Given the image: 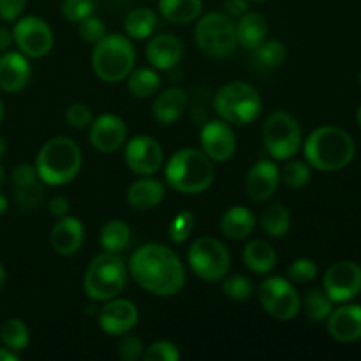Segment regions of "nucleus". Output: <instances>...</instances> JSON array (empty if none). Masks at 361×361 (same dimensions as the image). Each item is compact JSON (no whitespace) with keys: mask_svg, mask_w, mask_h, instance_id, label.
I'll list each match as a JSON object with an SVG mask.
<instances>
[{"mask_svg":"<svg viewBox=\"0 0 361 361\" xmlns=\"http://www.w3.org/2000/svg\"><path fill=\"white\" fill-rule=\"evenodd\" d=\"M34 166L44 185L62 187L80 175L83 154L74 140L67 136H55L42 145Z\"/></svg>","mask_w":361,"mask_h":361,"instance_id":"20e7f679","label":"nucleus"},{"mask_svg":"<svg viewBox=\"0 0 361 361\" xmlns=\"http://www.w3.org/2000/svg\"><path fill=\"white\" fill-rule=\"evenodd\" d=\"M123 161L134 175L152 176L164 166V150L157 140L140 134L126 141Z\"/></svg>","mask_w":361,"mask_h":361,"instance_id":"4468645a","label":"nucleus"},{"mask_svg":"<svg viewBox=\"0 0 361 361\" xmlns=\"http://www.w3.org/2000/svg\"><path fill=\"white\" fill-rule=\"evenodd\" d=\"M127 88L137 99H150L161 90V76L154 67H134L127 76Z\"/></svg>","mask_w":361,"mask_h":361,"instance_id":"7c9ffc66","label":"nucleus"},{"mask_svg":"<svg viewBox=\"0 0 361 361\" xmlns=\"http://www.w3.org/2000/svg\"><path fill=\"white\" fill-rule=\"evenodd\" d=\"M182 358L180 349L169 341H155L145 348V361H178Z\"/></svg>","mask_w":361,"mask_h":361,"instance_id":"ea45409f","label":"nucleus"},{"mask_svg":"<svg viewBox=\"0 0 361 361\" xmlns=\"http://www.w3.org/2000/svg\"><path fill=\"white\" fill-rule=\"evenodd\" d=\"M302 147L307 164L317 171H338L348 168L356 154L351 134L335 126L314 129Z\"/></svg>","mask_w":361,"mask_h":361,"instance_id":"f03ea898","label":"nucleus"},{"mask_svg":"<svg viewBox=\"0 0 361 361\" xmlns=\"http://www.w3.org/2000/svg\"><path fill=\"white\" fill-rule=\"evenodd\" d=\"M127 270L140 288L161 298L182 293L187 274L178 254L159 242L137 247L129 257Z\"/></svg>","mask_w":361,"mask_h":361,"instance_id":"f257e3e1","label":"nucleus"},{"mask_svg":"<svg viewBox=\"0 0 361 361\" xmlns=\"http://www.w3.org/2000/svg\"><path fill=\"white\" fill-rule=\"evenodd\" d=\"M13 185L18 204L25 208L37 207L44 197V183L30 162H21L13 169Z\"/></svg>","mask_w":361,"mask_h":361,"instance_id":"412c9836","label":"nucleus"},{"mask_svg":"<svg viewBox=\"0 0 361 361\" xmlns=\"http://www.w3.org/2000/svg\"><path fill=\"white\" fill-rule=\"evenodd\" d=\"M0 361H20V355L7 348H0Z\"/></svg>","mask_w":361,"mask_h":361,"instance_id":"3c124183","label":"nucleus"},{"mask_svg":"<svg viewBox=\"0 0 361 361\" xmlns=\"http://www.w3.org/2000/svg\"><path fill=\"white\" fill-rule=\"evenodd\" d=\"M166 185L185 196H196L212 187L215 180L214 161L196 148H182L168 159Z\"/></svg>","mask_w":361,"mask_h":361,"instance_id":"7ed1b4c3","label":"nucleus"},{"mask_svg":"<svg viewBox=\"0 0 361 361\" xmlns=\"http://www.w3.org/2000/svg\"><path fill=\"white\" fill-rule=\"evenodd\" d=\"M123 28H126L127 37L134 41H145L157 28V13L150 7H136L126 16Z\"/></svg>","mask_w":361,"mask_h":361,"instance_id":"c756f323","label":"nucleus"},{"mask_svg":"<svg viewBox=\"0 0 361 361\" xmlns=\"http://www.w3.org/2000/svg\"><path fill=\"white\" fill-rule=\"evenodd\" d=\"M281 185V169L274 159L254 162L245 175V192L256 203L271 200Z\"/></svg>","mask_w":361,"mask_h":361,"instance_id":"a211bd4d","label":"nucleus"},{"mask_svg":"<svg viewBox=\"0 0 361 361\" xmlns=\"http://www.w3.org/2000/svg\"><path fill=\"white\" fill-rule=\"evenodd\" d=\"M0 341H2L4 348L11 349V351H25L28 348V342H30L28 326L18 317H9L0 324Z\"/></svg>","mask_w":361,"mask_h":361,"instance_id":"72a5a7b5","label":"nucleus"},{"mask_svg":"<svg viewBox=\"0 0 361 361\" xmlns=\"http://www.w3.org/2000/svg\"><path fill=\"white\" fill-rule=\"evenodd\" d=\"M221 233L229 240H245L256 229V215L243 204H235L222 214L219 222Z\"/></svg>","mask_w":361,"mask_h":361,"instance_id":"a878e982","label":"nucleus"},{"mask_svg":"<svg viewBox=\"0 0 361 361\" xmlns=\"http://www.w3.org/2000/svg\"><path fill=\"white\" fill-rule=\"evenodd\" d=\"M136 66V49L130 37L123 34H106L94 44L92 69L104 83H122Z\"/></svg>","mask_w":361,"mask_h":361,"instance_id":"39448f33","label":"nucleus"},{"mask_svg":"<svg viewBox=\"0 0 361 361\" xmlns=\"http://www.w3.org/2000/svg\"><path fill=\"white\" fill-rule=\"evenodd\" d=\"M88 140L92 147L101 154H115L127 141L126 122L118 115L104 113L90 123Z\"/></svg>","mask_w":361,"mask_h":361,"instance_id":"f3484780","label":"nucleus"},{"mask_svg":"<svg viewBox=\"0 0 361 361\" xmlns=\"http://www.w3.org/2000/svg\"><path fill=\"white\" fill-rule=\"evenodd\" d=\"M302 309L309 321L312 323H323L334 310V302L323 289H310L305 293L302 300Z\"/></svg>","mask_w":361,"mask_h":361,"instance_id":"f704fd0d","label":"nucleus"},{"mask_svg":"<svg viewBox=\"0 0 361 361\" xmlns=\"http://www.w3.org/2000/svg\"><path fill=\"white\" fill-rule=\"evenodd\" d=\"M85 243L83 222L73 215L60 217L49 233V245L59 256H73Z\"/></svg>","mask_w":361,"mask_h":361,"instance_id":"aec40b11","label":"nucleus"},{"mask_svg":"<svg viewBox=\"0 0 361 361\" xmlns=\"http://www.w3.org/2000/svg\"><path fill=\"white\" fill-rule=\"evenodd\" d=\"M118 358L123 361H136L140 358H143V353H145V345L143 341H141L137 335H122V341L118 342Z\"/></svg>","mask_w":361,"mask_h":361,"instance_id":"a18cd8bd","label":"nucleus"},{"mask_svg":"<svg viewBox=\"0 0 361 361\" xmlns=\"http://www.w3.org/2000/svg\"><path fill=\"white\" fill-rule=\"evenodd\" d=\"M27 0H0V20L16 21L23 14Z\"/></svg>","mask_w":361,"mask_h":361,"instance_id":"49530a36","label":"nucleus"},{"mask_svg":"<svg viewBox=\"0 0 361 361\" xmlns=\"http://www.w3.org/2000/svg\"><path fill=\"white\" fill-rule=\"evenodd\" d=\"M286 274H288V279L291 282L307 284V282H312L317 277V264L316 261L309 259V257H298V259L289 264Z\"/></svg>","mask_w":361,"mask_h":361,"instance_id":"58836bf2","label":"nucleus"},{"mask_svg":"<svg viewBox=\"0 0 361 361\" xmlns=\"http://www.w3.org/2000/svg\"><path fill=\"white\" fill-rule=\"evenodd\" d=\"M356 120H358V123H360V127H361V106L358 108V113H356Z\"/></svg>","mask_w":361,"mask_h":361,"instance_id":"13d9d810","label":"nucleus"},{"mask_svg":"<svg viewBox=\"0 0 361 361\" xmlns=\"http://www.w3.org/2000/svg\"><path fill=\"white\" fill-rule=\"evenodd\" d=\"M263 147L274 161H289L303 145L302 127L291 113L279 109L270 113L261 129Z\"/></svg>","mask_w":361,"mask_h":361,"instance_id":"1a4fd4ad","label":"nucleus"},{"mask_svg":"<svg viewBox=\"0 0 361 361\" xmlns=\"http://www.w3.org/2000/svg\"><path fill=\"white\" fill-rule=\"evenodd\" d=\"M13 42V32L7 30L6 27H0V51H7Z\"/></svg>","mask_w":361,"mask_h":361,"instance_id":"8fccbe9b","label":"nucleus"},{"mask_svg":"<svg viewBox=\"0 0 361 361\" xmlns=\"http://www.w3.org/2000/svg\"><path fill=\"white\" fill-rule=\"evenodd\" d=\"M78 34L83 39L85 42H90V44H95V42L101 41L106 34H108V28H106V23L95 14H90L85 20H81L78 23Z\"/></svg>","mask_w":361,"mask_h":361,"instance_id":"79ce46f5","label":"nucleus"},{"mask_svg":"<svg viewBox=\"0 0 361 361\" xmlns=\"http://www.w3.org/2000/svg\"><path fill=\"white\" fill-rule=\"evenodd\" d=\"M6 152H7V143H6V140H4V137H0V159L6 155Z\"/></svg>","mask_w":361,"mask_h":361,"instance_id":"5fc2aeb1","label":"nucleus"},{"mask_svg":"<svg viewBox=\"0 0 361 361\" xmlns=\"http://www.w3.org/2000/svg\"><path fill=\"white\" fill-rule=\"evenodd\" d=\"M145 55L154 69L169 71L182 60L183 44L175 34H159L148 41Z\"/></svg>","mask_w":361,"mask_h":361,"instance_id":"4be33fe9","label":"nucleus"},{"mask_svg":"<svg viewBox=\"0 0 361 361\" xmlns=\"http://www.w3.org/2000/svg\"><path fill=\"white\" fill-rule=\"evenodd\" d=\"M32 76V67L28 56L21 51H4L0 55V88L4 92L23 90Z\"/></svg>","mask_w":361,"mask_h":361,"instance_id":"5701e85b","label":"nucleus"},{"mask_svg":"<svg viewBox=\"0 0 361 361\" xmlns=\"http://www.w3.org/2000/svg\"><path fill=\"white\" fill-rule=\"evenodd\" d=\"M159 13L169 23H192L203 13V0H159Z\"/></svg>","mask_w":361,"mask_h":361,"instance_id":"c85d7f7f","label":"nucleus"},{"mask_svg":"<svg viewBox=\"0 0 361 361\" xmlns=\"http://www.w3.org/2000/svg\"><path fill=\"white\" fill-rule=\"evenodd\" d=\"M268 37V21L267 18L256 11H247L243 16L238 18L236 23V41L242 48L254 51L257 46L263 44Z\"/></svg>","mask_w":361,"mask_h":361,"instance_id":"bb28decb","label":"nucleus"},{"mask_svg":"<svg viewBox=\"0 0 361 361\" xmlns=\"http://www.w3.org/2000/svg\"><path fill=\"white\" fill-rule=\"evenodd\" d=\"M66 120L73 129H87L94 122V111L85 102H74L67 108Z\"/></svg>","mask_w":361,"mask_h":361,"instance_id":"c03bdc74","label":"nucleus"},{"mask_svg":"<svg viewBox=\"0 0 361 361\" xmlns=\"http://www.w3.org/2000/svg\"><path fill=\"white\" fill-rule=\"evenodd\" d=\"M99 242L106 252L120 254L129 247L130 243V228L127 222L120 219H113L102 226L99 233Z\"/></svg>","mask_w":361,"mask_h":361,"instance_id":"2f4dec72","label":"nucleus"},{"mask_svg":"<svg viewBox=\"0 0 361 361\" xmlns=\"http://www.w3.org/2000/svg\"><path fill=\"white\" fill-rule=\"evenodd\" d=\"M13 41L28 59H42L51 51L55 37L51 27L42 18L23 16L14 23Z\"/></svg>","mask_w":361,"mask_h":361,"instance_id":"f8f14e48","label":"nucleus"},{"mask_svg":"<svg viewBox=\"0 0 361 361\" xmlns=\"http://www.w3.org/2000/svg\"><path fill=\"white\" fill-rule=\"evenodd\" d=\"M99 328L106 335L111 337H122L130 334L140 323V310L133 300L127 298H111L104 302L101 310L97 312Z\"/></svg>","mask_w":361,"mask_h":361,"instance_id":"2eb2a0df","label":"nucleus"},{"mask_svg":"<svg viewBox=\"0 0 361 361\" xmlns=\"http://www.w3.org/2000/svg\"><path fill=\"white\" fill-rule=\"evenodd\" d=\"M249 0H226V11L231 18H240L249 9Z\"/></svg>","mask_w":361,"mask_h":361,"instance_id":"09e8293b","label":"nucleus"},{"mask_svg":"<svg viewBox=\"0 0 361 361\" xmlns=\"http://www.w3.org/2000/svg\"><path fill=\"white\" fill-rule=\"evenodd\" d=\"M323 291L334 303L355 300L361 293V267L355 261L342 259L331 264L323 277Z\"/></svg>","mask_w":361,"mask_h":361,"instance_id":"ddd939ff","label":"nucleus"},{"mask_svg":"<svg viewBox=\"0 0 361 361\" xmlns=\"http://www.w3.org/2000/svg\"><path fill=\"white\" fill-rule=\"evenodd\" d=\"M145 2H148V0H145Z\"/></svg>","mask_w":361,"mask_h":361,"instance_id":"680f3d73","label":"nucleus"},{"mask_svg":"<svg viewBox=\"0 0 361 361\" xmlns=\"http://www.w3.org/2000/svg\"><path fill=\"white\" fill-rule=\"evenodd\" d=\"M187 261L200 281L219 282L231 270V254L228 247L214 236L194 240L187 252Z\"/></svg>","mask_w":361,"mask_h":361,"instance_id":"9d476101","label":"nucleus"},{"mask_svg":"<svg viewBox=\"0 0 361 361\" xmlns=\"http://www.w3.org/2000/svg\"><path fill=\"white\" fill-rule=\"evenodd\" d=\"M245 267L256 275H268L277 267V250L264 240H252L242 252Z\"/></svg>","mask_w":361,"mask_h":361,"instance_id":"cd10ccee","label":"nucleus"},{"mask_svg":"<svg viewBox=\"0 0 361 361\" xmlns=\"http://www.w3.org/2000/svg\"><path fill=\"white\" fill-rule=\"evenodd\" d=\"M249 2H254V4H263V2H267V0H249Z\"/></svg>","mask_w":361,"mask_h":361,"instance_id":"bf43d9fd","label":"nucleus"},{"mask_svg":"<svg viewBox=\"0 0 361 361\" xmlns=\"http://www.w3.org/2000/svg\"><path fill=\"white\" fill-rule=\"evenodd\" d=\"M95 2L94 0H62V16L71 23H80L87 16L94 14Z\"/></svg>","mask_w":361,"mask_h":361,"instance_id":"37998d69","label":"nucleus"},{"mask_svg":"<svg viewBox=\"0 0 361 361\" xmlns=\"http://www.w3.org/2000/svg\"><path fill=\"white\" fill-rule=\"evenodd\" d=\"M291 214L282 203H271L261 214V228L270 238H282L291 229Z\"/></svg>","mask_w":361,"mask_h":361,"instance_id":"473e14b6","label":"nucleus"},{"mask_svg":"<svg viewBox=\"0 0 361 361\" xmlns=\"http://www.w3.org/2000/svg\"><path fill=\"white\" fill-rule=\"evenodd\" d=\"M194 229V215L183 210L175 215L171 224L168 226V236L173 243H183Z\"/></svg>","mask_w":361,"mask_h":361,"instance_id":"a19ab883","label":"nucleus"},{"mask_svg":"<svg viewBox=\"0 0 361 361\" xmlns=\"http://www.w3.org/2000/svg\"><path fill=\"white\" fill-rule=\"evenodd\" d=\"M48 212H49V215H53V217H56V219L66 217V215H69V212H71L69 200L63 196H53L48 203Z\"/></svg>","mask_w":361,"mask_h":361,"instance_id":"de8ad7c7","label":"nucleus"},{"mask_svg":"<svg viewBox=\"0 0 361 361\" xmlns=\"http://www.w3.org/2000/svg\"><path fill=\"white\" fill-rule=\"evenodd\" d=\"M154 97L152 115L161 126H173L175 122H178V118L185 113L187 104H189L187 92L180 87L159 90Z\"/></svg>","mask_w":361,"mask_h":361,"instance_id":"b1692460","label":"nucleus"},{"mask_svg":"<svg viewBox=\"0 0 361 361\" xmlns=\"http://www.w3.org/2000/svg\"><path fill=\"white\" fill-rule=\"evenodd\" d=\"M201 150L214 162H226L235 155L236 136L231 123L217 118L210 120L203 126L200 134Z\"/></svg>","mask_w":361,"mask_h":361,"instance_id":"dca6fc26","label":"nucleus"},{"mask_svg":"<svg viewBox=\"0 0 361 361\" xmlns=\"http://www.w3.org/2000/svg\"><path fill=\"white\" fill-rule=\"evenodd\" d=\"M219 118L231 126H249L263 113V99L259 92L245 81H231L219 88L214 99Z\"/></svg>","mask_w":361,"mask_h":361,"instance_id":"0eeeda50","label":"nucleus"},{"mask_svg":"<svg viewBox=\"0 0 361 361\" xmlns=\"http://www.w3.org/2000/svg\"><path fill=\"white\" fill-rule=\"evenodd\" d=\"M164 197L166 183L162 180L154 178V175L136 180L127 189V203L137 212L154 210L164 201Z\"/></svg>","mask_w":361,"mask_h":361,"instance_id":"393cba45","label":"nucleus"},{"mask_svg":"<svg viewBox=\"0 0 361 361\" xmlns=\"http://www.w3.org/2000/svg\"><path fill=\"white\" fill-rule=\"evenodd\" d=\"M222 293L233 302H247L254 295V282L243 274L226 275L222 279Z\"/></svg>","mask_w":361,"mask_h":361,"instance_id":"e433bc0d","label":"nucleus"},{"mask_svg":"<svg viewBox=\"0 0 361 361\" xmlns=\"http://www.w3.org/2000/svg\"><path fill=\"white\" fill-rule=\"evenodd\" d=\"M194 39L203 55L210 59H229L236 51V23L229 14L214 11L197 18Z\"/></svg>","mask_w":361,"mask_h":361,"instance_id":"6e6552de","label":"nucleus"},{"mask_svg":"<svg viewBox=\"0 0 361 361\" xmlns=\"http://www.w3.org/2000/svg\"><path fill=\"white\" fill-rule=\"evenodd\" d=\"M254 60H256L257 66H263L267 69H275V67H281L282 63L288 59V48L284 46V42L281 41H264L263 44L257 46L252 51Z\"/></svg>","mask_w":361,"mask_h":361,"instance_id":"c9c22d12","label":"nucleus"},{"mask_svg":"<svg viewBox=\"0 0 361 361\" xmlns=\"http://www.w3.org/2000/svg\"><path fill=\"white\" fill-rule=\"evenodd\" d=\"M310 166L302 161H291L281 169V182H284L289 189H303L310 182Z\"/></svg>","mask_w":361,"mask_h":361,"instance_id":"4c0bfd02","label":"nucleus"},{"mask_svg":"<svg viewBox=\"0 0 361 361\" xmlns=\"http://www.w3.org/2000/svg\"><path fill=\"white\" fill-rule=\"evenodd\" d=\"M129 270L120 254L101 252L90 261L83 279L85 295L95 303L116 298L126 289Z\"/></svg>","mask_w":361,"mask_h":361,"instance_id":"423d86ee","label":"nucleus"},{"mask_svg":"<svg viewBox=\"0 0 361 361\" xmlns=\"http://www.w3.org/2000/svg\"><path fill=\"white\" fill-rule=\"evenodd\" d=\"M257 298L268 316L277 321H291L302 309V298L288 277H268L257 289Z\"/></svg>","mask_w":361,"mask_h":361,"instance_id":"9b49d317","label":"nucleus"},{"mask_svg":"<svg viewBox=\"0 0 361 361\" xmlns=\"http://www.w3.org/2000/svg\"><path fill=\"white\" fill-rule=\"evenodd\" d=\"M7 208H9V201H7V197L4 194H0V217L6 214Z\"/></svg>","mask_w":361,"mask_h":361,"instance_id":"603ef678","label":"nucleus"},{"mask_svg":"<svg viewBox=\"0 0 361 361\" xmlns=\"http://www.w3.org/2000/svg\"><path fill=\"white\" fill-rule=\"evenodd\" d=\"M6 282H7V271H6V268H4L2 264H0V291H2V289H4Z\"/></svg>","mask_w":361,"mask_h":361,"instance_id":"864d4df0","label":"nucleus"},{"mask_svg":"<svg viewBox=\"0 0 361 361\" xmlns=\"http://www.w3.org/2000/svg\"><path fill=\"white\" fill-rule=\"evenodd\" d=\"M328 334L342 344H351L361 338V305L342 303L328 316Z\"/></svg>","mask_w":361,"mask_h":361,"instance_id":"6ab92c4d","label":"nucleus"},{"mask_svg":"<svg viewBox=\"0 0 361 361\" xmlns=\"http://www.w3.org/2000/svg\"><path fill=\"white\" fill-rule=\"evenodd\" d=\"M4 120V102H2V99H0V122H2Z\"/></svg>","mask_w":361,"mask_h":361,"instance_id":"4d7b16f0","label":"nucleus"},{"mask_svg":"<svg viewBox=\"0 0 361 361\" xmlns=\"http://www.w3.org/2000/svg\"><path fill=\"white\" fill-rule=\"evenodd\" d=\"M360 83H361V74H360Z\"/></svg>","mask_w":361,"mask_h":361,"instance_id":"052dcab7","label":"nucleus"},{"mask_svg":"<svg viewBox=\"0 0 361 361\" xmlns=\"http://www.w3.org/2000/svg\"><path fill=\"white\" fill-rule=\"evenodd\" d=\"M4 178H6V169H4L2 166H0V185H2V183H4Z\"/></svg>","mask_w":361,"mask_h":361,"instance_id":"6e6d98bb","label":"nucleus"}]
</instances>
